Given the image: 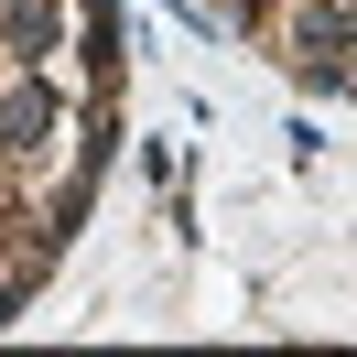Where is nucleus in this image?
<instances>
[{
	"label": "nucleus",
	"mask_w": 357,
	"mask_h": 357,
	"mask_svg": "<svg viewBox=\"0 0 357 357\" xmlns=\"http://www.w3.org/2000/svg\"><path fill=\"white\" fill-rule=\"evenodd\" d=\"M44 119H54V98H44V87H11V98H0V130H11V141H33Z\"/></svg>",
	"instance_id": "nucleus-1"
}]
</instances>
